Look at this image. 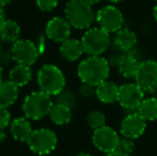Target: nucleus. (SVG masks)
<instances>
[{
    "label": "nucleus",
    "mask_w": 157,
    "mask_h": 156,
    "mask_svg": "<svg viewBox=\"0 0 157 156\" xmlns=\"http://www.w3.org/2000/svg\"><path fill=\"white\" fill-rule=\"evenodd\" d=\"M11 124V113L6 108L0 107V129H4Z\"/></svg>",
    "instance_id": "c85d7f7f"
},
{
    "label": "nucleus",
    "mask_w": 157,
    "mask_h": 156,
    "mask_svg": "<svg viewBox=\"0 0 157 156\" xmlns=\"http://www.w3.org/2000/svg\"><path fill=\"white\" fill-rule=\"evenodd\" d=\"M135 82L144 93H154L157 91V62L155 60L141 61Z\"/></svg>",
    "instance_id": "9d476101"
},
{
    "label": "nucleus",
    "mask_w": 157,
    "mask_h": 156,
    "mask_svg": "<svg viewBox=\"0 0 157 156\" xmlns=\"http://www.w3.org/2000/svg\"><path fill=\"white\" fill-rule=\"evenodd\" d=\"M71 32H72V26L67 21V19L63 17L55 16L46 24V36L56 43H63L68 40Z\"/></svg>",
    "instance_id": "ddd939ff"
},
{
    "label": "nucleus",
    "mask_w": 157,
    "mask_h": 156,
    "mask_svg": "<svg viewBox=\"0 0 157 156\" xmlns=\"http://www.w3.org/2000/svg\"><path fill=\"white\" fill-rule=\"evenodd\" d=\"M112 43L116 50L124 52L132 51L137 44V34L132 30L123 27L113 34Z\"/></svg>",
    "instance_id": "2eb2a0df"
},
{
    "label": "nucleus",
    "mask_w": 157,
    "mask_h": 156,
    "mask_svg": "<svg viewBox=\"0 0 157 156\" xmlns=\"http://www.w3.org/2000/svg\"><path fill=\"white\" fill-rule=\"evenodd\" d=\"M86 2H88V3H90L91 6H94V4H97L99 3V2L101 1V0H85Z\"/></svg>",
    "instance_id": "f704fd0d"
},
{
    "label": "nucleus",
    "mask_w": 157,
    "mask_h": 156,
    "mask_svg": "<svg viewBox=\"0 0 157 156\" xmlns=\"http://www.w3.org/2000/svg\"><path fill=\"white\" fill-rule=\"evenodd\" d=\"M19 95V88L10 80L0 82V107L6 108L15 104Z\"/></svg>",
    "instance_id": "6ab92c4d"
},
{
    "label": "nucleus",
    "mask_w": 157,
    "mask_h": 156,
    "mask_svg": "<svg viewBox=\"0 0 157 156\" xmlns=\"http://www.w3.org/2000/svg\"><path fill=\"white\" fill-rule=\"evenodd\" d=\"M6 14H4V10L2 6H0V29H1L2 25H3V23L6 21Z\"/></svg>",
    "instance_id": "7c9ffc66"
},
{
    "label": "nucleus",
    "mask_w": 157,
    "mask_h": 156,
    "mask_svg": "<svg viewBox=\"0 0 157 156\" xmlns=\"http://www.w3.org/2000/svg\"><path fill=\"white\" fill-rule=\"evenodd\" d=\"M135 150V142L134 140L128 139V138L122 137L120 138V141L119 144L117 146V152L121 153V154L125 155V156H130L132 154Z\"/></svg>",
    "instance_id": "393cba45"
},
{
    "label": "nucleus",
    "mask_w": 157,
    "mask_h": 156,
    "mask_svg": "<svg viewBox=\"0 0 157 156\" xmlns=\"http://www.w3.org/2000/svg\"><path fill=\"white\" fill-rule=\"evenodd\" d=\"M106 156H125V155L121 154V153L117 152V151H113V152H111V153H108V154H106Z\"/></svg>",
    "instance_id": "72a5a7b5"
},
{
    "label": "nucleus",
    "mask_w": 157,
    "mask_h": 156,
    "mask_svg": "<svg viewBox=\"0 0 157 156\" xmlns=\"http://www.w3.org/2000/svg\"><path fill=\"white\" fill-rule=\"evenodd\" d=\"M109 60L103 56H88L78 65L77 74L83 83L97 87L108 80L110 75Z\"/></svg>",
    "instance_id": "f257e3e1"
},
{
    "label": "nucleus",
    "mask_w": 157,
    "mask_h": 156,
    "mask_svg": "<svg viewBox=\"0 0 157 156\" xmlns=\"http://www.w3.org/2000/svg\"><path fill=\"white\" fill-rule=\"evenodd\" d=\"M33 129L29 119L26 117L16 118L10 124V133L15 140L21 142H27L31 136Z\"/></svg>",
    "instance_id": "dca6fc26"
},
{
    "label": "nucleus",
    "mask_w": 157,
    "mask_h": 156,
    "mask_svg": "<svg viewBox=\"0 0 157 156\" xmlns=\"http://www.w3.org/2000/svg\"><path fill=\"white\" fill-rule=\"evenodd\" d=\"M144 98V91L136 82H126L120 86L118 103L125 110L137 111Z\"/></svg>",
    "instance_id": "1a4fd4ad"
},
{
    "label": "nucleus",
    "mask_w": 157,
    "mask_h": 156,
    "mask_svg": "<svg viewBox=\"0 0 157 156\" xmlns=\"http://www.w3.org/2000/svg\"><path fill=\"white\" fill-rule=\"evenodd\" d=\"M153 16H154V19L157 21V3L154 6V8H153Z\"/></svg>",
    "instance_id": "c9c22d12"
},
{
    "label": "nucleus",
    "mask_w": 157,
    "mask_h": 156,
    "mask_svg": "<svg viewBox=\"0 0 157 156\" xmlns=\"http://www.w3.org/2000/svg\"><path fill=\"white\" fill-rule=\"evenodd\" d=\"M76 156H93V155L90 154V153H87V152H81V153H79V154H77Z\"/></svg>",
    "instance_id": "4c0bfd02"
},
{
    "label": "nucleus",
    "mask_w": 157,
    "mask_h": 156,
    "mask_svg": "<svg viewBox=\"0 0 157 156\" xmlns=\"http://www.w3.org/2000/svg\"><path fill=\"white\" fill-rule=\"evenodd\" d=\"M1 50H2V48H1V42H0V52H1Z\"/></svg>",
    "instance_id": "ea45409f"
},
{
    "label": "nucleus",
    "mask_w": 157,
    "mask_h": 156,
    "mask_svg": "<svg viewBox=\"0 0 157 156\" xmlns=\"http://www.w3.org/2000/svg\"><path fill=\"white\" fill-rule=\"evenodd\" d=\"M83 51L88 56H101L110 48L111 34L99 27H91L86 30L81 38Z\"/></svg>",
    "instance_id": "39448f33"
},
{
    "label": "nucleus",
    "mask_w": 157,
    "mask_h": 156,
    "mask_svg": "<svg viewBox=\"0 0 157 156\" xmlns=\"http://www.w3.org/2000/svg\"><path fill=\"white\" fill-rule=\"evenodd\" d=\"M56 100L58 104H62L65 105V106L70 107V108H73V107L76 105V97L73 94V92L68 91V90L64 89L60 94L56 96Z\"/></svg>",
    "instance_id": "a878e982"
},
{
    "label": "nucleus",
    "mask_w": 157,
    "mask_h": 156,
    "mask_svg": "<svg viewBox=\"0 0 157 156\" xmlns=\"http://www.w3.org/2000/svg\"><path fill=\"white\" fill-rule=\"evenodd\" d=\"M137 112L147 122H153L157 120V97L144 98L139 106Z\"/></svg>",
    "instance_id": "5701e85b"
},
{
    "label": "nucleus",
    "mask_w": 157,
    "mask_h": 156,
    "mask_svg": "<svg viewBox=\"0 0 157 156\" xmlns=\"http://www.w3.org/2000/svg\"><path fill=\"white\" fill-rule=\"evenodd\" d=\"M27 144L34 154L44 156L55 151L58 144V138L52 129L37 128L33 129L31 136L27 140Z\"/></svg>",
    "instance_id": "423d86ee"
},
{
    "label": "nucleus",
    "mask_w": 157,
    "mask_h": 156,
    "mask_svg": "<svg viewBox=\"0 0 157 156\" xmlns=\"http://www.w3.org/2000/svg\"><path fill=\"white\" fill-rule=\"evenodd\" d=\"M65 18L73 28L88 30L96 21V13L85 0H68L64 9Z\"/></svg>",
    "instance_id": "f03ea898"
},
{
    "label": "nucleus",
    "mask_w": 157,
    "mask_h": 156,
    "mask_svg": "<svg viewBox=\"0 0 157 156\" xmlns=\"http://www.w3.org/2000/svg\"><path fill=\"white\" fill-rule=\"evenodd\" d=\"M72 108L62 104H54L52 110L49 112V118L56 125L68 124L72 120Z\"/></svg>",
    "instance_id": "4be33fe9"
},
{
    "label": "nucleus",
    "mask_w": 157,
    "mask_h": 156,
    "mask_svg": "<svg viewBox=\"0 0 157 156\" xmlns=\"http://www.w3.org/2000/svg\"><path fill=\"white\" fill-rule=\"evenodd\" d=\"M156 97H157V96H156Z\"/></svg>",
    "instance_id": "79ce46f5"
},
{
    "label": "nucleus",
    "mask_w": 157,
    "mask_h": 156,
    "mask_svg": "<svg viewBox=\"0 0 157 156\" xmlns=\"http://www.w3.org/2000/svg\"><path fill=\"white\" fill-rule=\"evenodd\" d=\"M11 52L17 64L31 67L36 62L40 55V48L32 41L27 39H19L13 43Z\"/></svg>",
    "instance_id": "6e6552de"
},
{
    "label": "nucleus",
    "mask_w": 157,
    "mask_h": 156,
    "mask_svg": "<svg viewBox=\"0 0 157 156\" xmlns=\"http://www.w3.org/2000/svg\"><path fill=\"white\" fill-rule=\"evenodd\" d=\"M54 106L52 96L43 91H33L25 97L23 102V111L27 119L37 121L49 116Z\"/></svg>",
    "instance_id": "20e7f679"
},
{
    "label": "nucleus",
    "mask_w": 157,
    "mask_h": 156,
    "mask_svg": "<svg viewBox=\"0 0 157 156\" xmlns=\"http://www.w3.org/2000/svg\"><path fill=\"white\" fill-rule=\"evenodd\" d=\"M13 2V0H0V6H2V8H4V6H9V4H11Z\"/></svg>",
    "instance_id": "473e14b6"
},
{
    "label": "nucleus",
    "mask_w": 157,
    "mask_h": 156,
    "mask_svg": "<svg viewBox=\"0 0 157 156\" xmlns=\"http://www.w3.org/2000/svg\"><path fill=\"white\" fill-rule=\"evenodd\" d=\"M65 76L55 64H44L37 72V85L41 91L50 96H57L65 88Z\"/></svg>",
    "instance_id": "7ed1b4c3"
},
{
    "label": "nucleus",
    "mask_w": 157,
    "mask_h": 156,
    "mask_svg": "<svg viewBox=\"0 0 157 156\" xmlns=\"http://www.w3.org/2000/svg\"><path fill=\"white\" fill-rule=\"evenodd\" d=\"M59 0H36V6L43 12H52L58 6Z\"/></svg>",
    "instance_id": "bb28decb"
},
{
    "label": "nucleus",
    "mask_w": 157,
    "mask_h": 156,
    "mask_svg": "<svg viewBox=\"0 0 157 156\" xmlns=\"http://www.w3.org/2000/svg\"><path fill=\"white\" fill-rule=\"evenodd\" d=\"M6 140V134L4 131V129H0V144L3 143Z\"/></svg>",
    "instance_id": "2f4dec72"
},
{
    "label": "nucleus",
    "mask_w": 157,
    "mask_h": 156,
    "mask_svg": "<svg viewBox=\"0 0 157 156\" xmlns=\"http://www.w3.org/2000/svg\"><path fill=\"white\" fill-rule=\"evenodd\" d=\"M99 28L107 31L108 33H116L123 28L124 15L122 11L113 4L104 6L96 12V21Z\"/></svg>",
    "instance_id": "0eeeda50"
},
{
    "label": "nucleus",
    "mask_w": 157,
    "mask_h": 156,
    "mask_svg": "<svg viewBox=\"0 0 157 156\" xmlns=\"http://www.w3.org/2000/svg\"><path fill=\"white\" fill-rule=\"evenodd\" d=\"M119 89L120 87L117 86L116 82L106 80L96 87L95 95H96L97 100L103 104H113V103L118 102Z\"/></svg>",
    "instance_id": "f3484780"
},
{
    "label": "nucleus",
    "mask_w": 157,
    "mask_h": 156,
    "mask_svg": "<svg viewBox=\"0 0 157 156\" xmlns=\"http://www.w3.org/2000/svg\"><path fill=\"white\" fill-rule=\"evenodd\" d=\"M141 61L139 60L138 55L134 50L128 52H122V56L120 58L117 69L121 76L126 79H135L137 75V72L140 67Z\"/></svg>",
    "instance_id": "4468645a"
},
{
    "label": "nucleus",
    "mask_w": 157,
    "mask_h": 156,
    "mask_svg": "<svg viewBox=\"0 0 157 156\" xmlns=\"http://www.w3.org/2000/svg\"><path fill=\"white\" fill-rule=\"evenodd\" d=\"M95 93H96V87L89 85V83H81L80 88H79V94L82 97L90 98L92 96H94Z\"/></svg>",
    "instance_id": "cd10ccee"
},
{
    "label": "nucleus",
    "mask_w": 157,
    "mask_h": 156,
    "mask_svg": "<svg viewBox=\"0 0 157 156\" xmlns=\"http://www.w3.org/2000/svg\"><path fill=\"white\" fill-rule=\"evenodd\" d=\"M152 1H154V2H156V3H157V0H152Z\"/></svg>",
    "instance_id": "a19ab883"
},
{
    "label": "nucleus",
    "mask_w": 157,
    "mask_h": 156,
    "mask_svg": "<svg viewBox=\"0 0 157 156\" xmlns=\"http://www.w3.org/2000/svg\"><path fill=\"white\" fill-rule=\"evenodd\" d=\"M87 123L93 131L106 125V116L101 110H92L87 116Z\"/></svg>",
    "instance_id": "b1692460"
},
{
    "label": "nucleus",
    "mask_w": 157,
    "mask_h": 156,
    "mask_svg": "<svg viewBox=\"0 0 157 156\" xmlns=\"http://www.w3.org/2000/svg\"><path fill=\"white\" fill-rule=\"evenodd\" d=\"M120 138L121 137L117 133L116 129L105 125V126L95 129L93 131L92 142L97 150L108 154V153H111L117 150Z\"/></svg>",
    "instance_id": "9b49d317"
},
{
    "label": "nucleus",
    "mask_w": 157,
    "mask_h": 156,
    "mask_svg": "<svg viewBox=\"0 0 157 156\" xmlns=\"http://www.w3.org/2000/svg\"><path fill=\"white\" fill-rule=\"evenodd\" d=\"M2 77H3V67L0 64V82L2 81Z\"/></svg>",
    "instance_id": "e433bc0d"
},
{
    "label": "nucleus",
    "mask_w": 157,
    "mask_h": 156,
    "mask_svg": "<svg viewBox=\"0 0 157 156\" xmlns=\"http://www.w3.org/2000/svg\"><path fill=\"white\" fill-rule=\"evenodd\" d=\"M147 129V121L137 111L130 112L123 119L120 125V133L122 137L135 140L141 137Z\"/></svg>",
    "instance_id": "f8f14e48"
},
{
    "label": "nucleus",
    "mask_w": 157,
    "mask_h": 156,
    "mask_svg": "<svg viewBox=\"0 0 157 156\" xmlns=\"http://www.w3.org/2000/svg\"><path fill=\"white\" fill-rule=\"evenodd\" d=\"M12 61H14L11 50H1L0 52V64L2 67L9 65Z\"/></svg>",
    "instance_id": "c756f323"
},
{
    "label": "nucleus",
    "mask_w": 157,
    "mask_h": 156,
    "mask_svg": "<svg viewBox=\"0 0 157 156\" xmlns=\"http://www.w3.org/2000/svg\"><path fill=\"white\" fill-rule=\"evenodd\" d=\"M59 51H60L61 57L64 60L70 61V62H74V61L78 60L85 54L80 40L71 38L61 43Z\"/></svg>",
    "instance_id": "a211bd4d"
},
{
    "label": "nucleus",
    "mask_w": 157,
    "mask_h": 156,
    "mask_svg": "<svg viewBox=\"0 0 157 156\" xmlns=\"http://www.w3.org/2000/svg\"><path fill=\"white\" fill-rule=\"evenodd\" d=\"M32 79V70L31 67L23 64H16L12 67L9 73V80L12 81L18 88L25 87L31 81Z\"/></svg>",
    "instance_id": "aec40b11"
},
{
    "label": "nucleus",
    "mask_w": 157,
    "mask_h": 156,
    "mask_svg": "<svg viewBox=\"0 0 157 156\" xmlns=\"http://www.w3.org/2000/svg\"><path fill=\"white\" fill-rule=\"evenodd\" d=\"M108 1L111 2V3H119V2H122L124 0H108Z\"/></svg>",
    "instance_id": "58836bf2"
},
{
    "label": "nucleus",
    "mask_w": 157,
    "mask_h": 156,
    "mask_svg": "<svg viewBox=\"0 0 157 156\" xmlns=\"http://www.w3.org/2000/svg\"><path fill=\"white\" fill-rule=\"evenodd\" d=\"M21 27L14 19H6L0 29V39L6 43H15L19 40Z\"/></svg>",
    "instance_id": "412c9836"
}]
</instances>
